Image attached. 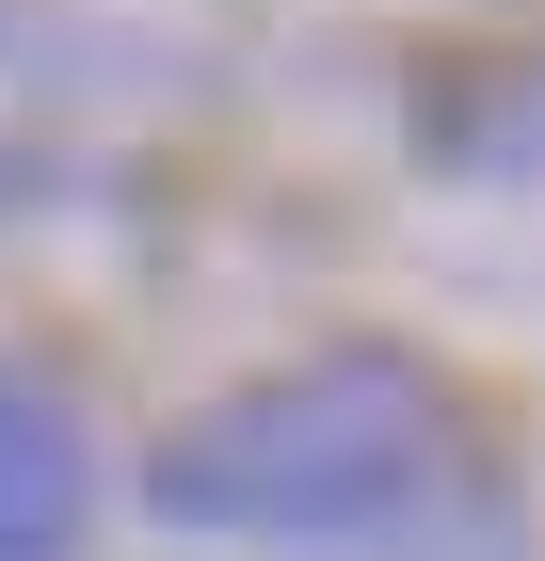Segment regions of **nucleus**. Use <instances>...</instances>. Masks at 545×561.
I'll list each match as a JSON object with an SVG mask.
<instances>
[{"instance_id":"2","label":"nucleus","mask_w":545,"mask_h":561,"mask_svg":"<svg viewBox=\"0 0 545 561\" xmlns=\"http://www.w3.org/2000/svg\"><path fill=\"white\" fill-rule=\"evenodd\" d=\"M81 514H96L81 401L48 369H0V561H81Z\"/></svg>"},{"instance_id":"1","label":"nucleus","mask_w":545,"mask_h":561,"mask_svg":"<svg viewBox=\"0 0 545 561\" xmlns=\"http://www.w3.org/2000/svg\"><path fill=\"white\" fill-rule=\"evenodd\" d=\"M450 466V386H433L418 353H305V369H257L225 386L209 417L161 433V497L177 529H257V546H353V529H401Z\"/></svg>"},{"instance_id":"3","label":"nucleus","mask_w":545,"mask_h":561,"mask_svg":"<svg viewBox=\"0 0 545 561\" xmlns=\"http://www.w3.org/2000/svg\"><path fill=\"white\" fill-rule=\"evenodd\" d=\"M433 145H481V161H513V145H545V81L530 65H450V81L418 96Z\"/></svg>"}]
</instances>
